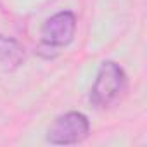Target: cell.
Here are the masks:
<instances>
[{"instance_id":"obj_1","label":"cell","mask_w":147,"mask_h":147,"mask_svg":"<svg viewBox=\"0 0 147 147\" xmlns=\"http://www.w3.org/2000/svg\"><path fill=\"white\" fill-rule=\"evenodd\" d=\"M126 75L123 67L114 61L100 64L95 82L90 90V100L95 107H109L121 99L126 90Z\"/></svg>"},{"instance_id":"obj_2","label":"cell","mask_w":147,"mask_h":147,"mask_svg":"<svg viewBox=\"0 0 147 147\" xmlns=\"http://www.w3.org/2000/svg\"><path fill=\"white\" fill-rule=\"evenodd\" d=\"M90 133V121L83 113L71 111L61 114L47 130V142L54 145H73L83 142Z\"/></svg>"},{"instance_id":"obj_3","label":"cell","mask_w":147,"mask_h":147,"mask_svg":"<svg viewBox=\"0 0 147 147\" xmlns=\"http://www.w3.org/2000/svg\"><path fill=\"white\" fill-rule=\"evenodd\" d=\"M76 33V16L71 11H61L49 18L42 26V43L47 49L66 47Z\"/></svg>"},{"instance_id":"obj_4","label":"cell","mask_w":147,"mask_h":147,"mask_svg":"<svg viewBox=\"0 0 147 147\" xmlns=\"http://www.w3.org/2000/svg\"><path fill=\"white\" fill-rule=\"evenodd\" d=\"M24 61V49L23 45L9 36L0 35V64L5 69H16Z\"/></svg>"}]
</instances>
